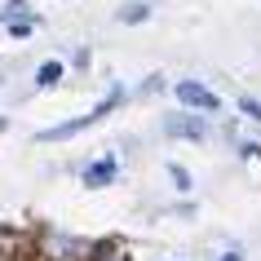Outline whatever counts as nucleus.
<instances>
[{
  "label": "nucleus",
  "instance_id": "obj_8",
  "mask_svg": "<svg viewBox=\"0 0 261 261\" xmlns=\"http://www.w3.org/2000/svg\"><path fill=\"white\" fill-rule=\"evenodd\" d=\"M97 261H128V257H124L120 248H102V257H97Z\"/></svg>",
  "mask_w": 261,
  "mask_h": 261
},
{
  "label": "nucleus",
  "instance_id": "obj_2",
  "mask_svg": "<svg viewBox=\"0 0 261 261\" xmlns=\"http://www.w3.org/2000/svg\"><path fill=\"white\" fill-rule=\"evenodd\" d=\"M177 97L186 102V107H199V111H217V107H221L217 93H208L204 84H195V80H181V84H177Z\"/></svg>",
  "mask_w": 261,
  "mask_h": 261
},
{
  "label": "nucleus",
  "instance_id": "obj_7",
  "mask_svg": "<svg viewBox=\"0 0 261 261\" xmlns=\"http://www.w3.org/2000/svg\"><path fill=\"white\" fill-rule=\"evenodd\" d=\"M168 173H173V181H177L181 191H186V186H191V173H186V168H177V164H173V168H168Z\"/></svg>",
  "mask_w": 261,
  "mask_h": 261
},
{
  "label": "nucleus",
  "instance_id": "obj_4",
  "mask_svg": "<svg viewBox=\"0 0 261 261\" xmlns=\"http://www.w3.org/2000/svg\"><path fill=\"white\" fill-rule=\"evenodd\" d=\"M168 133H181V138H204V124H199V120H177V115H173V120H168Z\"/></svg>",
  "mask_w": 261,
  "mask_h": 261
},
{
  "label": "nucleus",
  "instance_id": "obj_9",
  "mask_svg": "<svg viewBox=\"0 0 261 261\" xmlns=\"http://www.w3.org/2000/svg\"><path fill=\"white\" fill-rule=\"evenodd\" d=\"M244 111L252 115V120H261V102H252V97H244Z\"/></svg>",
  "mask_w": 261,
  "mask_h": 261
},
{
  "label": "nucleus",
  "instance_id": "obj_5",
  "mask_svg": "<svg viewBox=\"0 0 261 261\" xmlns=\"http://www.w3.org/2000/svg\"><path fill=\"white\" fill-rule=\"evenodd\" d=\"M58 80H62V67H58V62H44L40 75H36V84H40V89H54Z\"/></svg>",
  "mask_w": 261,
  "mask_h": 261
},
{
  "label": "nucleus",
  "instance_id": "obj_3",
  "mask_svg": "<svg viewBox=\"0 0 261 261\" xmlns=\"http://www.w3.org/2000/svg\"><path fill=\"white\" fill-rule=\"evenodd\" d=\"M111 177H115V160L107 155V160H97V164L89 168V173H84V186H107Z\"/></svg>",
  "mask_w": 261,
  "mask_h": 261
},
{
  "label": "nucleus",
  "instance_id": "obj_6",
  "mask_svg": "<svg viewBox=\"0 0 261 261\" xmlns=\"http://www.w3.org/2000/svg\"><path fill=\"white\" fill-rule=\"evenodd\" d=\"M146 14H151V9H146V5H133V9H124V22H142V18H146Z\"/></svg>",
  "mask_w": 261,
  "mask_h": 261
},
{
  "label": "nucleus",
  "instance_id": "obj_1",
  "mask_svg": "<svg viewBox=\"0 0 261 261\" xmlns=\"http://www.w3.org/2000/svg\"><path fill=\"white\" fill-rule=\"evenodd\" d=\"M115 102H120V93H111L107 102H97L93 111H89V115H84V120H71V124H58V128H49V133H40L44 142H54V138H71V133H80V128H89V124L93 120H102V115H107L111 107H115Z\"/></svg>",
  "mask_w": 261,
  "mask_h": 261
}]
</instances>
